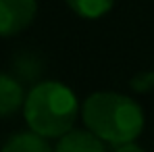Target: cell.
I'll return each mask as SVG.
<instances>
[{
	"label": "cell",
	"instance_id": "5b68a950",
	"mask_svg": "<svg viewBox=\"0 0 154 152\" xmlns=\"http://www.w3.org/2000/svg\"><path fill=\"white\" fill-rule=\"evenodd\" d=\"M23 102L25 96L21 83L6 73H0V117L13 115L23 106Z\"/></svg>",
	"mask_w": 154,
	"mask_h": 152
},
{
	"label": "cell",
	"instance_id": "6da1fadb",
	"mask_svg": "<svg viewBox=\"0 0 154 152\" xmlns=\"http://www.w3.org/2000/svg\"><path fill=\"white\" fill-rule=\"evenodd\" d=\"M85 127L102 142L121 146L144 129V110L133 98L117 92H94L81 106Z\"/></svg>",
	"mask_w": 154,
	"mask_h": 152
},
{
	"label": "cell",
	"instance_id": "9c48e42d",
	"mask_svg": "<svg viewBox=\"0 0 154 152\" xmlns=\"http://www.w3.org/2000/svg\"><path fill=\"white\" fill-rule=\"evenodd\" d=\"M115 152H144L137 144H133V142H127V144H121V146H117V150Z\"/></svg>",
	"mask_w": 154,
	"mask_h": 152
},
{
	"label": "cell",
	"instance_id": "8992f818",
	"mask_svg": "<svg viewBox=\"0 0 154 152\" xmlns=\"http://www.w3.org/2000/svg\"><path fill=\"white\" fill-rule=\"evenodd\" d=\"M0 152H52V148L44 135H40L35 131H25V133L13 135L2 146Z\"/></svg>",
	"mask_w": 154,
	"mask_h": 152
},
{
	"label": "cell",
	"instance_id": "7a4b0ae2",
	"mask_svg": "<svg viewBox=\"0 0 154 152\" xmlns=\"http://www.w3.org/2000/svg\"><path fill=\"white\" fill-rule=\"evenodd\" d=\"M77 113V96L60 81H42L33 85L23 102V115L29 129L44 138H63L69 133Z\"/></svg>",
	"mask_w": 154,
	"mask_h": 152
},
{
	"label": "cell",
	"instance_id": "52a82bcc",
	"mask_svg": "<svg viewBox=\"0 0 154 152\" xmlns=\"http://www.w3.org/2000/svg\"><path fill=\"white\" fill-rule=\"evenodd\" d=\"M65 2L75 15L83 19H98L106 15L115 4V0H65Z\"/></svg>",
	"mask_w": 154,
	"mask_h": 152
},
{
	"label": "cell",
	"instance_id": "277c9868",
	"mask_svg": "<svg viewBox=\"0 0 154 152\" xmlns=\"http://www.w3.org/2000/svg\"><path fill=\"white\" fill-rule=\"evenodd\" d=\"M54 152H106L104 150V144L98 135H94L90 129L88 131H69L65 133Z\"/></svg>",
	"mask_w": 154,
	"mask_h": 152
},
{
	"label": "cell",
	"instance_id": "ba28073f",
	"mask_svg": "<svg viewBox=\"0 0 154 152\" xmlns=\"http://www.w3.org/2000/svg\"><path fill=\"white\" fill-rule=\"evenodd\" d=\"M131 90L140 92V94H146V92H152L154 90V71H142L135 77H131L129 81Z\"/></svg>",
	"mask_w": 154,
	"mask_h": 152
},
{
	"label": "cell",
	"instance_id": "3957f363",
	"mask_svg": "<svg viewBox=\"0 0 154 152\" xmlns=\"http://www.w3.org/2000/svg\"><path fill=\"white\" fill-rule=\"evenodd\" d=\"M38 13L35 0H0V36L11 38L31 25Z\"/></svg>",
	"mask_w": 154,
	"mask_h": 152
}]
</instances>
